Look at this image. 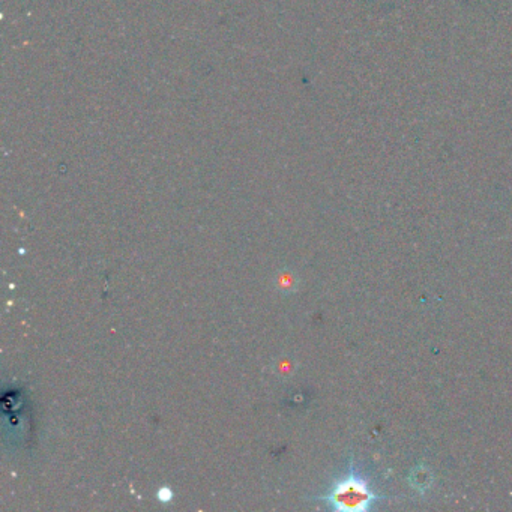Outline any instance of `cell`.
<instances>
[{
  "label": "cell",
  "instance_id": "cell-2",
  "mask_svg": "<svg viewBox=\"0 0 512 512\" xmlns=\"http://www.w3.org/2000/svg\"><path fill=\"white\" fill-rule=\"evenodd\" d=\"M409 479L413 490L425 493V491L430 488L431 482H433V475H431L430 469H428V467L418 466L412 470Z\"/></svg>",
  "mask_w": 512,
  "mask_h": 512
},
{
  "label": "cell",
  "instance_id": "cell-3",
  "mask_svg": "<svg viewBox=\"0 0 512 512\" xmlns=\"http://www.w3.org/2000/svg\"><path fill=\"white\" fill-rule=\"evenodd\" d=\"M172 496L173 494L170 488L164 487L158 491V499H160L161 502H170V500H172Z\"/></svg>",
  "mask_w": 512,
  "mask_h": 512
},
{
  "label": "cell",
  "instance_id": "cell-1",
  "mask_svg": "<svg viewBox=\"0 0 512 512\" xmlns=\"http://www.w3.org/2000/svg\"><path fill=\"white\" fill-rule=\"evenodd\" d=\"M379 499L368 478L353 466L349 472L335 479L329 490L320 497L329 509L338 512H367L376 506Z\"/></svg>",
  "mask_w": 512,
  "mask_h": 512
}]
</instances>
